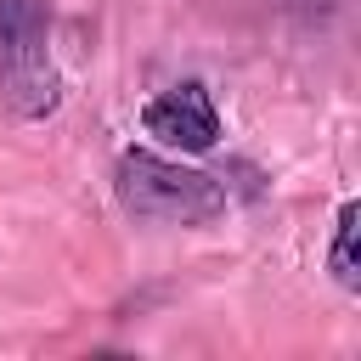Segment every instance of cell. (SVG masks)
<instances>
[{
	"instance_id": "cell-4",
	"label": "cell",
	"mask_w": 361,
	"mask_h": 361,
	"mask_svg": "<svg viewBox=\"0 0 361 361\" xmlns=\"http://www.w3.org/2000/svg\"><path fill=\"white\" fill-rule=\"evenodd\" d=\"M355 231H361V203H344L338 209V231H333V276L344 288H355L361 265H355Z\"/></svg>"
},
{
	"instance_id": "cell-3",
	"label": "cell",
	"mask_w": 361,
	"mask_h": 361,
	"mask_svg": "<svg viewBox=\"0 0 361 361\" xmlns=\"http://www.w3.org/2000/svg\"><path fill=\"white\" fill-rule=\"evenodd\" d=\"M141 124H147V135H158L164 147H180V152H203L220 141V113L203 96V85H175V90L152 96Z\"/></svg>"
},
{
	"instance_id": "cell-1",
	"label": "cell",
	"mask_w": 361,
	"mask_h": 361,
	"mask_svg": "<svg viewBox=\"0 0 361 361\" xmlns=\"http://www.w3.org/2000/svg\"><path fill=\"white\" fill-rule=\"evenodd\" d=\"M118 197L130 214L164 220V226H197V220H214L226 209V192L214 186V175L169 164V158L141 152V147L118 158Z\"/></svg>"
},
{
	"instance_id": "cell-2",
	"label": "cell",
	"mask_w": 361,
	"mask_h": 361,
	"mask_svg": "<svg viewBox=\"0 0 361 361\" xmlns=\"http://www.w3.org/2000/svg\"><path fill=\"white\" fill-rule=\"evenodd\" d=\"M45 28H51L45 0H0V96L23 118L56 107V68L45 56Z\"/></svg>"
}]
</instances>
